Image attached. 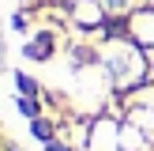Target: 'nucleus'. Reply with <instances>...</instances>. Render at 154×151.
I'll return each mask as SVG.
<instances>
[{"mask_svg": "<svg viewBox=\"0 0 154 151\" xmlns=\"http://www.w3.org/2000/svg\"><path fill=\"white\" fill-rule=\"evenodd\" d=\"M105 4H109L113 11H117V8H124V0H105Z\"/></svg>", "mask_w": 154, "mask_h": 151, "instance_id": "f03ea898", "label": "nucleus"}, {"mask_svg": "<svg viewBox=\"0 0 154 151\" xmlns=\"http://www.w3.org/2000/svg\"><path fill=\"white\" fill-rule=\"evenodd\" d=\"M34 136H42V140H49V125H42V121H34Z\"/></svg>", "mask_w": 154, "mask_h": 151, "instance_id": "f257e3e1", "label": "nucleus"}]
</instances>
